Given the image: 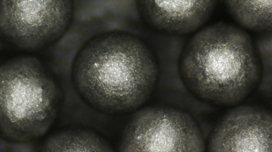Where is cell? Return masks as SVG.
Returning <instances> with one entry per match:
<instances>
[{"label":"cell","instance_id":"cell-1","mask_svg":"<svg viewBox=\"0 0 272 152\" xmlns=\"http://www.w3.org/2000/svg\"><path fill=\"white\" fill-rule=\"evenodd\" d=\"M159 76L156 54L141 37L115 30L87 40L76 54L71 77L89 107L107 115L133 113L150 100Z\"/></svg>","mask_w":272,"mask_h":152},{"label":"cell","instance_id":"cell-2","mask_svg":"<svg viewBox=\"0 0 272 152\" xmlns=\"http://www.w3.org/2000/svg\"><path fill=\"white\" fill-rule=\"evenodd\" d=\"M178 69L192 96L221 106L242 102L259 86L262 76L260 55L250 35L224 22L192 35L180 54Z\"/></svg>","mask_w":272,"mask_h":152},{"label":"cell","instance_id":"cell-3","mask_svg":"<svg viewBox=\"0 0 272 152\" xmlns=\"http://www.w3.org/2000/svg\"><path fill=\"white\" fill-rule=\"evenodd\" d=\"M61 91L38 59H10L0 68V130L12 143H29L45 134L59 109Z\"/></svg>","mask_w":272,"mask_h":152},{"label":"cell","instance_id":"cell-4","mask_svg":"<svg viewBox=\"0 0 272 152\" xmlns=\"http://www.w3.org/2000/svg\"><path fill=\"white\" fill-rule=\"evenodd\" d=\"M126 124L119 143L121 152H204L199 126L187 111L175 106H143Z\"/></svg>","mask_w":272,"mask_h":152},{"label":"cell","instance_id":"cell-5","mask_svg":"<svg viewBox=\"0 0 272 152\" xmlns=\"http://www.w3.org/2000/svg\"><path fill=\"white\" fill-rule=\"evenodd\" d=\"M73 12L71 0H0V33L18 49L37 50L64 34Z\"/></svg>","mask_w":272,"mask_h":152},{"label":"cell","instance_id":"cell-6","mask_svg":"<svg viewBox=\"0 0 272 152\" xmlns=\"http://www.w3.org/2000/svg\"><path fill=\"white\" fill-rule=\"evenodd\" d=\"M272 117L257 106L240 105L227 111L213 128L209 152H272Z\"/></svg>","mask_w":272,"mask_h":152},{"label":"cell","instance_id":"cell-7","mask_svg":"<svg viewBox=\"0 0 272 152\" xmlns=\"http://www.w3.org/2000/svg\"><path fill=\"white\" fill-rule=\"evenodd\" d=\"M216 0H137L136 8L144 23L168 35L196 32L211 17Z\"/></svg>","mask_w":272,"mask_h":152},{"label":"cell","instance_id":"cell-8","mask_svg":"<svg viewBox=\"0 0 272 152\" xmlns=\"http://www.w3.org/2000/svg\"><path fill=\"white\" fill-rule=\"evenodd\" d=\"M42 152H113L112 145L95 131L85 128L61 130L48 137L41 148Z\"/></svg>","mask_w":272,"mask_h":152},{"label":"cell","instance_id":"cell-9","mask_svg":"<svg viewBox=\"0 0 272 152\" xmlns=\"http://www.w3.org/2000/svg\"><path fill=\"white\" fill-rule=\"evenodd\" d=\"M272 0H226L227 10L243 28L253 31L271 32Z\"/></svg>","mask_w":272,"mask_h":152}]
</instances>
